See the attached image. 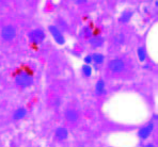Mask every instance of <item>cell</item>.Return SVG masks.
<instances>
[{
  "instance_id": "cell-12",
  "label": "cell",
  "mask_w": 158,
  "mask_h": 147,
  "mask_svg": "<svg viewBox=\"0 0 158 147\" xmlns=\"http://www.w3.org/2000/svg\"><path fill=\"white\" fill-rule=\"evenodd\" d=\"M131 16H132L131 12H124V13L122 14V15H121L120 22H123V24H126V22H129V19L131 18Z\"/></svg>"
},
{
  "instance_id": "cell-17",
  "label": "cell",
  "mask_w": 158,
  "mask_h": 147,
  "mask_svg": "<svg viewBox=\"0 0 158 147\" xmlns=\"http://www.w3.org/2000/svg\"><path fill=\"white\" fill-rule=\"evenodd\" d=\"M85 65H89L90 63L92 62V55H87L85 58Z\"/></svg>"
},
{
  "instance_id": "cell-3",
  "label": "cell",
  "mask_w": 158,
  "mask_h": 147,
  "mask_svg": "<svg viewBox=\"0 0 158 147\" xmlns=\"http://www.w3.org/2000/svg\"><path fill=\"white\" fill-rule=\"evenodd\" d=\"M28 37L34 43H41L45 39V32L42 29H35L32 30L28 33Z\"/></svg>"
},
{
  "instance_id": "cell-4",
  "label": "cell",
  "mask_w": 158,
  "mask_h": 147,
  "mask_svg": "<svg viewBox=\"0 0 158 147\" xmlns=\"http://www.w3.org/2000/svg\"><path fill=\"white\" fill-rule=\"evenodd\" d=\"M108 67L112 73H121L125 68V63L121 59H114L109 62Z\"/></svg>"
},
{
  "instance_id": "cell-2",
  "label": "cell",
  "mask_w": 158,
  "mask_h": 147,
  "mask_svg": "<svg viewBox=\"0 0 158 147\" xmlns=\"http://www.w3.org/2000/svg\"><path fill=\"white\" fill-rule=\"evenodd\" d=\"M15 81H16V83L19 86H22V88H28V86L33 84V78L28 76L26 74L18 75V76L16 77Z\"/></svg>"
},
{
  "instance_id": "cell-15",
  "label": "cell",
  "mask_w": 158,
  "mask_h": 147,
  "mask_svg": "<svg viewBox=\"0 0 158 147\" xmlns=\"http://www.w3.org/2000/svg\"><path fill=\"white\" fill-rule=\"evenodd\" d=\"M82 73L85 74V76L90 77V76H91V74H92L91 66H90V65H83V67H82Z\"/></svg>"
},
{
  "instance_id": "cell-5",
  "label": "cell",
  "mask_w": 158,
  "mask_h": 147,
  "mask_svg": "<svg viewBox=\"0 0 158 147\" xmlns=\"http://www.w3.org/2000/svg\"><path fill=\"white\" fill-rule=\"evenodd\" d=\"M49 31L50 33H52V35L53 36V39H55V41L57 42L58 44H64V42H65V39H64V36L62 35L61 31H60L59 29H58L56 26H49Z\"/></svg>"
},
{
  "instance_id": "cell-7",
  "label": "cell",
  "mask_w": 158,
  "mask_h": 147,
  "mask_svg": "<svg viewBox=\"0 0 158 147\" xmlns=\"http://www.w3.org/2000/svg\"><path fill=\"white\" fill-rule=\"evenodd\" d=\"M55 134H56V137H57L58 140H60V141H63V140H65L66 137H69V131H67L65 128L60 127V128H58V129L56 130Z\"/></svg>"
},
{
  "instance_id": "cell-13",
  "label": "cell",
  "mask_w": 158,
  "mask_h": 147,
  "mask_svg": "<svg viewBox=\"0 0 158 147\" xmlns=\"http://www.w3.org/2000/svg\"><path fill=\"white\" fill-rule=\"evenodd\" d=\"M104 59H105V57L102 53H94L92 55V61H94L96 64H102L104 62Z\"/></svg>"
},
{
  "instance_id": "cell-18",
  "label": "cell",
  "mask_w": 158,
  "mask_h": 147,
  "mask_svg": "<svg viewBox=\"0 0 158 147\" xmlns=\"http://www.w3.org/2000/svg\"><path fill=\"white\" fill-rule=\"evenodd\" d=\"M144 147H155V146L153 145V144H148V145H145Z\"/></svg>"
},
{
  "instance_id": "cell-6",
  "label": "cell",
  "mask_w": 158,
  "mask_h": 147,
  "mask_svg": "<svg viewBox=\"0 0 158 147\" xmlns=\"http://www.w3.org/2000/svg\"><path fill=\"white\" fill-rule=\"evenodd\" d=\"M153 129H154V125H153L152 123L148 124V125H145L144 127H142L140 130H139L138 132V135L140 139H148V137H150V134L152 133Z\"/></svg>"
},
{
  "instance_id": "cell-9",
  "label": "cell",
  "mask_w": 158,
  "mask_h": 147,
  "mask_svg": "<svg viewBox=\"0 0 158 147\" xmlns=\"http://www.w3.org/2000/svg\"><path fill=\"white\" fill-rule=\"evenodd\" d=\"M95 93L96 95L101 96V95L105 94L106 93V86H105V81L104 80H98L95 85Z\"/></svg>"
},
{
  "instance_id": "cell-1",
  "label": "cell",
  "mask_w": 158,
  "mask_h": 147,
  "mask_svg": "<svg viewBox=\"0 0 158 147\" xmlns=\"http://www.w3.org/2000/svg\"><path fill=\"white\" fill-rule=\"evenodd\" d=\"M16 36V30L13 26H6L1 30V37L4 41H12Z\"/></svg>"
},
{
  "instance_id": "cell-8",
  "label": "cell",
  "mask_w": 158,
  "mask_h": 147,
  "mask_svg": "<svg viewBox=\"0 0 158 147\" xmlns=\"http://www.w3.org/2000/svg\"><path fill=\"white\" fill-rule=\"evenodd\" d=\"M78 112L76 110H74V109H69V110H67L65 112V117L66 120H69V122H76V120H78Z\"/></svg>"
},
{
  "instance_id": "cell-11",
  "label": "cell",
  "mask_w": 158,
  "mask_h": 147,
  "mask_svg": "<svg viewBox=\"0 0 158 147\" xmlns=\"http://www.w3.org/2000/svg\"><path fill=\"white\" fill-rule=\"evenodd\" d=\"M26 114H27V110L25 108H19V109H17V110L15 111V113H14V115H13V118L14 120H22V118H24L25 116H26Z\"/></svg>"
},
{
  "instance_id": "cell-14",
  "label": "cell",
  "mask_w": 158,
  "mask_h": 147,
  "mask_svg": "<svg viewBox=\"0 0 158 147\" xmlns=\"http://www.w3.org/2000/svg\"><path fill=\"white\" fill-rule=\"evenodd\" d=\"M138 58L141 62H143L146 59V50L144 47H140L138 49Z\"/></svg>"
},
{
  "instance_id": "cell-16",
  "label": "cell",
  "mask_w": 158,
  "mask_h": 147,
  "mask_svg": "<svg viewBox=\"0 0 158 147\" xmlns=\"http://www.w3.org/2000/svg\"><path fill=\"white\" fill-rule=\"evenodd\" d=\"M123 39H124V37H123V35H121V34H120V35H118L114 39V42H115V43L121 44V43H123Z\"/></svg>"
},
{
  "instance_id": "cell-10",
  "label": "cell",
  "mask_w": 158,
  "mask_h": 147,
  "mask_svg": "<svg viewBox=\"0 0 158 147\" xmlns=\"http://www.w3.org/2000/svg\"><path fill=\"white\" fill-rule=\"evenodd\" d=\"M89 43L95 48L101 47V46H103V44H104V39H103V37H101V36L92 37V39L89 41Z\"/></svg>"
}]
</instances>
